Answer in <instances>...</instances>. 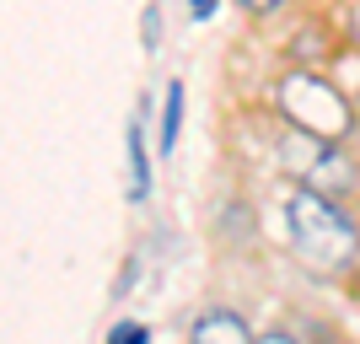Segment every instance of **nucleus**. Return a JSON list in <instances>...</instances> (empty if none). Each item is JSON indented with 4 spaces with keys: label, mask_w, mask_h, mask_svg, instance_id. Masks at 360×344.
<instances>
[{
    "label": "nucleus",
    "mask_w": 360,
    "mask_h": 344,
    "mask_svg": "<svg viewBox=\"0 0 360 344\" xmlns=\"http://www.w3.org/2000/svg\"><path fill=\"white\" fill-rule=\"evenodd\" d=\"M194 339H199V344H210V339L242 344V339H253V329H248L237 312H226V307H210V312H199V317H194Z\"/></svg>",
    "instance_id": "20e7f679"
},
{
    "label": "nucleus",
    "mask_w": 360,
    "mask_h": 344,
    "mask_svg": "<svg viewBox=\"0 0 360 344\" xmlns=\"http://www.w3.org/2000/svg\"><path fill=\"white\" fill-rule=\"evenodd\" d=\"M280 162L290 167L296 183H312V189H323L333 199L355 194V183H360V167L345 156L339 140H317L307 129H296V124H285V135H280Z\"/></svg>",
    "instance_id": "7ed1b4c3"
},
{
    "label": "nucleus",
    "mask_w": 360,
    "mask_h": 344,
    "mask_svg": "<svg viewBox=\"0 0 360 344\" xmlns=\"http://www.w3.org/2000/svg\"><path fill=\"white\" fill-rule=\"evenodd\" d=\"M150 194V156H146V135L140 124H129V199H146Z\"/></svg>",
    "instance_id": "39448f33"
},
{
    "label": "nucleus",
    "mask_w": 360,
    "mask_h": 344,
    "mask_svg": "<svg viewBox=\"0 0 360 344\" xmlns=\"http://www.w3.org/2000/svg\"><path fill=\"white\" fill-rule=\"evenodd\" d=\"M188 11H194V22H205V16H215V0H188Z\"/></svg>",
    "instance_id": "9d476101"
},
{
    "label": "nucleus",
    "mask_w": 360,
    "mask_h": 344,
    "mask_svg": "<svg viewBox=\"0 0 360 344\" xmlns=\"http://www.w3.org/2000/svg\"><path fill=\"white\" fill-rule=\"evenodd\" d=\"M178 124H183V81H167V108H162V129H156L162 156H172V146H178Z\"/></svg>",
    "instance_id": "423d86ee"
},
{
    "label": "nucleus",
    "mask_w": 360,
    "mask_h": 344,
    "mask_svg": "<svg viewBox=\"0 0 360 344\" xmlns=\"http://www.w3.org/2000/svg\"><path fill=\"white\" fill-rule=\"evenodd\" d=\"M280 113H285V124H296V129H307L317 140H339V146L355 135V124H360L355 103L312 65H296L280 81Z\"/></svg>",
    "instance_id": "f03ea898"
},
{
    "label": "nucleus",
    "mask_w": 360,
    "mask_h": 344,
    "mask_svg": "<svg viewBox=\"0 0 360 344\" xmlns=\"http://www.w3.org/2000/svg\"><path fill=\"white\" fill-rule=\"evenodd\" d=\"M285 231L296 248L301 269H312L317 280H345L360 264V226L345 210V199L323 194L312 183H296L285 194Z\"/></svg>",
    "instance_id": "f257e3e1"
},
{
    "label": "nucleus",
    "mask_w": 360,
    "mask_h": 344,
    "mask_svg": "<svg viewBox=\"0 0 360 344\" xmlns=\"http://www.w3.org/2000/svg\"><path fill=\"white\" fill-rule=\"evenodd\" d=\"M345 32H349V44L360 49V0H349V11H345Z\"/></svg>",
    "instance_id": "1a4fd4ad"
},
{
    "label": "nucleus",
    "mask_w": 360,
    "mask_h": 344,
    "mask_svg": "<svg viewBox=\"0 0 360 344\" xmlns=\"http://www.w3.org/2000/svg\"><path fill=\"white\" fill-rule=\"evenodd\" d=\"M237 6H242L248 16H274V11H285L290 0H237Z\"/></svg>",
    "instance_id": "0eeeda50"
},
{
    "label": "nucleus",
    "mask_w": 360,
    "mask_h": 344,
    "mask_svg": "<svg viewBox=\"0 0 360 344\" xmlns=\"http://www.w3.org/2000/svg\"><path fill=\"white\" fill-rule=\"evenodd\" d=\"M108 339H113V344H140V339H146V329H140V323H113Z\"/></svg>",
    "instance_id": "6e6552de"
}]
</instances>
